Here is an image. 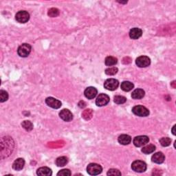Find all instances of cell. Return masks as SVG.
Returning a JSON list of instances; mask_svg holds the SVG:
<instances>
[{
  "mask_svg": "<svg viewBox=\"0 0 176 176\" xmlns=\"http://www.w3.org/2000/svg\"><path fill=\"white\" fill-rule=\"evenodd\" d=\"M132 112L136 116H140V117H146L149 115V109L142 105H136L132 109Z\"/></svg>",
  "mask_w": 176,
  "mask_h": 176,
  "instance_id": "6da1fadb",
  "label": "cell"
},
{
  "mask_svg": "<svg viewBox=\"0 0 176 176\" xmlns=\"http://www.w3.org/2000/svg\"><path fill=\"white\" fill-rule=\"evenodd\" d=\"M103 171L102 166L99 164H96V163H91V164L88 165L87 167V171L88 174L91 175H97L101 174Z\"/></svg>",
  "mask_w": 176,
  "mask_h": 176,
  "instance_id": "7a4b0ae2",
  "label": "cell"
},
{
  "mask_svg": "<svg viewBox=\"0 0 176 176\" xmlns=\"http://www.w3.org/2000/svg\"><path fill=\"white\" fill-rule=\"evenodd\" d=\"M32 50V47L28 43H23L19 47L17 50V53L21 57H27L30 55Z\"/></svg>",
  "mask_w": 176,
  "mask_h": 176,
  "instance_id": "3957f363",
  "label": "cell"
},
{
  "mask_svg": "<svg viewBox=\"0 0 176 176\" xmlns=\"http://www.w3.org/2000/svg\"><path fill=\"white\" fill-rule=\"evenodd\" d=\"M131 169L135 172L143 173L147 170V165L141 160H136L131 164Z\"/></svg>",
  "mask_w": 176,
  "mask_h": 176,
  "instance_id": "277c9868",
  "label": "cell"
},
{
  "mask_svg": "<svg viewBox=\"0 0 176 176\" xmlns=\"http://www.w3.org/2000/svg\"><path fill=\"white\" fill-rule=\"evenodd\" d=\"M119 86V82L118 80L115 78H109L107 79L104 83V87L106 90L109 91H114L118 88Z\"/></svg>",
  "mask_w": 176,
  "mask_h": 176,
  "instance_id": "5b68a950",
  "label": "cell"
},
{
  "mask_svg": "<svg viewBox=\"0 0 176 176\" xmlns=\"http://www.w3.org/2000/svg\"><path fill=\"white\" fill-rule=\"evenodd\" d=\"M149 138L147 136H138L134 138L133 140L134 144L137 147H140L145 145L149 143Z\"/></svg>",
  "mask_w": 176,
  "mask_h": 176,
  "instance_id": "8992f818",
  "label": "cell"
},
{
  "mask_svg": "<svg viewBox=\"0 0 176 176\" xmlns=\"http://www.w3.org/2000/svg\"><path fill=\"white\" fill-rule=\"evenodd\" d=\"M15 19L16 20L21 24H25L28 22L30 19V15L27 11H21L18 12L15 15Z\"/></svg>",
  "mask_w": 176,
  "mask_h": 176,
  "instance_id": "52a82bcc",
  "label": "cell"
},
{
  "mask_svg": "<svg viewBox=\"0 0 176 176\" xmlns=\"http://www.w3.org/2000/svg\"><path fill=\"white\" fill-rule=\"evenodd\" d=\"M136 64L139 68H146L151 64L150 59L147 56H140L136 60Z\"/></svg>",
  "mask_w": 176,
  "mask_h": 176,
  "instance_id": "ba28073f",
  "label": "cell"
},
{
  "mask_svg": "<svg viewBox=\"0 0 176 176\" xmlns=\"http://www.w3.org/2000/svg\"><path fill=\"white\" fill-rule=\"evenodd\" d=\"M109 102V97L105 94H100L96 100V104L99 107H103L108 105Z\"/></svg>",
  "mask_w": 176,
  "mask_h": 176,
  "instance_id": "9c48e42d",
  "label": "cell"
},
{
  "mask_svg": "<svg viewBox=\"0 0 176 176\" xmlns=\"http://www.w3.org/2000/svg\"><path fill=\"white\" fill-rule=\"evenodd\" d=\"M46 103L53 109H59L61 107V102L53 97H48L46 99Z\"/></svg>",
  "mask_w": 176,
  "mask_h": 176,
  "instance_id": "30bf717a",
  "label": "cell"
},
{
  "mask_svg": "<svg viewBox=\"0 0 176 176\" xmlns=\"http://www.w3.org/2000/svg\"><path fill=\"white\" fill-rule=\"evenodd\" d=\"M59 116L62 119L63 121L65 122H70L73 118V115H72V112L69 109H64L61 110L59 113Z\"/></svg>",
  "mask_w": 176,
  "mask_h": 176,
  "instance_id": "8fae6325",
  "label": "cell"
},
{
  "mask_svg": "<svg viewBox=\"0 0 176 176\" xmlns=\"http://www.w3.org/2000/svg\"><path fill=\"white\" fill-rule=\"evenodd\" d=\"M98 93V91L94 87H89L86 88V90H85L84 94L87 99H93L96 97Z\"/></svg>",
  "mask_w": 176,
  "mask_h": 176,
  "instance_id": "7c38bea8",
  "label": "cell"
},
{
  "mask_svg": "<svg viewBox=\"0 0 176 176\" xmlns=\"http://www.w3.org/2000/svg\"><path fill=\"white\" fill-rule=\"evenodd\" d=\"M165 156L162 152H157L154 153L152 157V160L153 162H155L156 164H162L165 161Z\"/></svg>",
  "mask_w": 176,
  "mask_h": 176,
  "instance_id": "4fadbf2b",
  "label": "cell"
},
{
  "mask_svg": "<svg viewBox=\"0 0 176 176\" xmlns=\"http://www.w3.org/2000/svg\"><path fill=\"white\" fill-rule=\"evenodd\" d=\"M143 31L140 28H132L130 32V37L132 39H138L142 36Z\"/></svg>",
  "mask_w": 176,
  "mask_h": 176,
  "instance_id": "5bb4252c",
  "label": "cell"
},
{
  "mask_svg": "<svg viewBox=\"0 0 176 176\" xmlns=\"http://www.w3.org/2000/svg\"><path fill=\"white\" fill-rule=\"evenodd\" d=\"M25 165V160L23 158H17L15 160L12 164V168L16 171H20L23 169Z\"/></svg>",
  "mask_w": 176,
  "mask_h": 176,
  "instance_id": "9a60e30c",
  "label": "cell"
},
{
  "mask_svg": "<svg viewBox=\"0 0 176 176\" xmlns=\"http://www.w3.org/2000/svg\"><path fill=\"white\" fill-rule=\"evenodd\" d=\"M118 143L122 145H127V144H130L131 142V138L130 136L127 134H122L118 138Z\"/></svg>",
  "mask_w": 176,
  "mask_h": 176,
  "instance_id": "2e32d148",
  "label": "cell"
},
{
  "mask_svg": "<svg viewBox=\"0 0 176 176\" xmlns=\"http://www.w3.org/2000/svg\"><path fill=\"white\" fill-rule=\"evenodd\" d=\"M37 174L41 176H50L52 175V172L50 168L43 166V167H41L37 169Z\"/></svg>",
  "mask_w": 176,
  "mask_h": 176,
  "instance_id": "e0dca14e",
  "label": "cell"
},
{
  "mask_svg": "<svg viewBox=\"0 0 176 176\" xmlns=\"http://www.w3.org/2000/svg\"><path fill=\"white\" fill-rule=\"evenodd\" d=\"M145 95V92L142 89H136L131 94V97L134 99H143V97Z\"/></svg>",
  "mask_w": 176,
  "mask_h": 176,
  "instance_id": "ac0fdd59",
  "label": "cell"
},
{
  "mask_svg": "<svg viewBox=\"0 0 176 176\" xmlns=\"http://www.w3.org/2000/svg\"><path fill=\"white\" fill-rule=\"evenodd\" d=\"M134 87V84L130 82V81H123L121 86V89L125 91V92H130V91L133 89Z\"/></svg>",
  "mask_w": 176,
  "mask_h": 176,
  "instance_id": "d6986e66",
  "label": "cell"
},
{
  "mask_svg": "<svg viewBox=\"0 0 176 176\" xmlns=\"http://www.w3.org/2000/svg\"><path fill=\"white\" fill-rule=\"evenodd\" d=\"M118 60L117 59L116 57H114V56H108L105 59V65L107 66H113V65H115L116 64H117Z\"/></svg>",
  "mask_w": 176,
  "mask_h": 176,
  "instance_id": "ffe728a7",
  "label": "cell"
},
{
  "mask_svg": "<svg viewBox=\"0 0 176 176\" xmlns=\"http://www.w3.org/2000/svg\"><path fill=\"white\" fill-rule=\"evenodd\" d=\"M68 162V160L65 156H61L56 160V165L57 166H64Z\"/></svg>",
  "mask_w": 176,
  "mask_h": 176,
  "instance_id": "44dd1931",
  "label": "cell"
},
{
  "mask_svg": "<svg viewBox=\"0 0 176 176\" xmlns=\"http://www.w3.org/2000/svg\"><path fill=\"white\" fill-rule=\"evenodd\" d=\"M155 150H156V146L153 145L152 144H151L144 147L142 149V152L145 154H149L154 152V151Z\"/></svg>",
  "mask_w": 176,
  "mask_h": 176,
  "instance_id": "7402d4cb",
  "label": "cell"
},
{
  "mask_svg": "<svg viewBox=\"0 0 176 176\" xmlns=\"http://www.w3.org/2000/svg\"><path fill=\"white\" fill-rule=\"evenodd\" d=\"M21 126L24 129V130H26L28 131H32L33 129V125L32 122L29 121H24L21 123Z\"/></svg>",
  "mask_w": 176,
  "mask_h": 176,
  "instance_id": "603a6c76",
  "label": "cell"
},
{
  "mask_svg": "<svg viewBox=\"0 0 176 176\" xmlns=\"http://www.w3.org/2000/svg\"><path fill=\"white\" fill-rule=\"evenodd\" d=\"M160 143L161 144V145L163 147H168L171 144V138H167V137L162 138L160 140Z\"/></svg>",
  "mask_w": 176,
  "mask_h": 176,
  "instance_id": "cb8c5ba5",
  "label": "cell"
},
{
  "mask_svg": "<svg viewBox=\"0 0 176 176\" xmlns=\"http://www.w3.org/2000/svg\"><path fill=\"white\" fill-rule=\"evenodd\" d=\"M118 71V68L116 67L109 68L105 70V74L107 75H109V76H113V75H115L116 74H117Z\"/></svg>",
  "mask_w": 176,
  "mask_h": 176,
  "instance_id": "d4e9b609",
  "label": "cell"
},
{
  "mask_svg": "<svg viewBox=\"0 0 176 176\" xmlns=\"http://www.w3.org/2000/svg\"><path fill=\"white\" fill-rule=\"evenodd\" d=\"M114 100L116 104L121 105V104H123V103L126 102L127 99L125 98V96H116L114 97Z\"/></svg>",
  "mask_w": 176,
  "mask_h": 176,
  "instance_id": "484cf974",
  "label": "cell"
},
{
  "mask_svg": "<svg viewBox=\"0 0 176 176\" xmlns=\"http://www.w3.org/2000/svg\"><path fill=\"white\" fill-rule=\"evenodd\" d=\"M48 16L51 17H56L59 16V11L58 10L57 8H50V10L48 11Z\"/></svg>",
  "mask_w": 176,
  "mask_h": 176,
  "instance_id": "4316f807",
  "label": "cell"
},
{
  "mask_svg": "<svg viewBox=\"0 0 176 176\" xmlns=\"http://www.w3.org/2000/svg\"><path fill=\"white\" fill-rule=\"evenodd\" d=\"M8 99V94L4 90L0 91V102L4 103Z\"/></svg>",
  "mask_w": 176,
  "mask_h": 176,
  "instance_id": "83f0119b",
  "label": "cell"
},
{
  "mask_svg": "<svg viewBox=\"0 0 176 176\" xmlns=\"http://www.w3.org/2000/svg\"><path fill=\"white\" fill-rule=\"evenodd\" d=\"M83 117L86 119V120H89L92 116V109H86L85 110L83 113Z\"/></svg>",
  "mask_w": 176,
  "mask_h": 176,
  "instance_id": "f1b7e54d",
  "label": "cell"
},
{
  "mask_svg": "<svg viewBox=\"0 0 176 176\" xmlns=\"http://www.w3.org/2000/svg\"><path fill=\"white\" fill-rule=\"evenodd\" d=\"M107 175H113V176L121 175V173L120 172V171L118 170V169H109V170L108 171Z\"/></svg>",
  "mask_w": 176,
  "mask_h": 176,
  "instance_id": "f546056e",
  "label": "cell"
},
{
  "mask_svg": "<svg viewBox=\"0 0 176 176\" xmlns=\"http://www.w3.org/2000/svg\"><path fill=\"white\" fill-rule=\"evenodd\" d=\"M70 175H71V172L69 169H63V170H61L57 174V175H64V176H68Z\"/></svg>",
  "mask_w": 176,
  "mask_h": 176,
  "instance_id": "4dcf8cb0",
  "label": "cell"
},
{
  "mask_svg": "<svg viewBox=\"0 0 176 176\" xmlns=\"http://www.w3.org/2000/svg\"><path fill=\"white\" fill-rule=\"evenodd\" d=\"M175 125H174V127H173V129H172V133H173V134L174 135H175Z\"/></svg>",
  "mask_w": 176,
  "mask_h": 176,
  "instance_id": "1f68e13d",
  "label": "cell"
}]
</instances>
